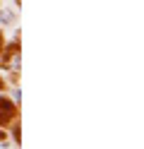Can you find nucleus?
I'll list each match as a JSON object with an SVG mask.
<instances>
[{
	"label": "nucleus",
	"instance_id": "f257e3e1",
	"mask_svg": "<svg viewBox=\"0 0 144 149\" xmlns=\"http://www.w3.org/2000/svg\"><path fill=\"white\" fill-rule=\"evenodd\" d=\"M12 116H15V106L10 104L7 99H0V123L12 120Z\"/></svg>",
	"mask_w": 144,
	"mask_h": 149
},
{
	"label": "nucleus",
	"instance_id": "7ed1b4c3",
	"mask_svg": "<svg viewBox=\"0 0 144 149\" xmlns=\"http://www.w3.org/2000/svg\"><path fill=\"white\" fill-rule=\"evenodd\" d=\"M10 68H17V65H19V53H12V58H10Z\"/></svg>",
	"mask_w": 144,
	"mask_h": 149
},
{
	"label": "nucleus",
	"instance_id": "f03ea898",
	"mask_svg": "<svg viewBox=\"0 0 144 149\" xmlns=\"http://www.w3.org/2000/svg\"><path fill=\"white\" fill-rule=\"evenodd\" d=\"M0 22H12V12H10V10H3V12H0Z\"/></svg>",
	"mask_w": 144,
	"mask_h": 149
}]
</instances>
